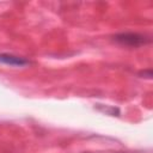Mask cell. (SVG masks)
I'll use <instances>...</instances> for the list:
<instances>
[{"label":"cell","instance_id":"1","mask_svg":"<svg viewBox=\"0 0 153 153\" xmlns=\"http://www.w3.org/2000/svg\"><path fill=\"white\" fill-rule=\"evenodd\" d=\"M114 41L117 42L121 45H126V47H141V45H146L151 42V38L146 35L142 33H137V32H122V33H117L114 36Z\"/></svg>","mask_w":153,"mask_h":153},{"label":"cell","instance_id":"2","mask_svg":"<svg viewBox=\"0 0 153 153\" xmlns=\"http://www.w3.org/2000/svg\"><path fill=\"white\" fill-rule=\"evenodd\" d=\"M0 63L7 65V66H13V67H24L27 66L30 62L25 57L17 56L13 54H7V53H0Z\"/></svg>","mask_w":153,"mask_h":153},{"label":"cell","instance_id":"3","mask_svg":"<svg viewBox=\"0 0 153 153\" xmlns=\"http://www.w3.org/2000/svg\"><path fill=\"white\" fill-rule=\"evenodd\" d=\"M99 111L106 114V115H110V116H120L121 111L116 106H111V105H104V104H96V106Z\"/></svg>","mask_w":153,"mask_h":153},{"label":"cell","instance_id":"4","mask_svg":"<svg viewBox=\"0 0 153 153\" xmlns=\"http://www.w3.org/2000/svg\"><path fill=\"white\" fill-rule=\"evenodd\" d=\"M139 75H140L141 78H147V79H151V78H152V71H151V69L140 71V72H139Z\"/></svg>","mask_w":153,"mask_h":153},{"label":"cell","instance_id":"5","mask_svg":"<svg viewBox=\"0 0 153 153\" xmlns=\"http://www.w3.org/2000/svg\"><path fill=\"white\" fill-rule=\"evenodd\" d=\"M85 153H129V152H85Z\"/></svg>","mask_w":153,"mask_h":153}]
</instances>
